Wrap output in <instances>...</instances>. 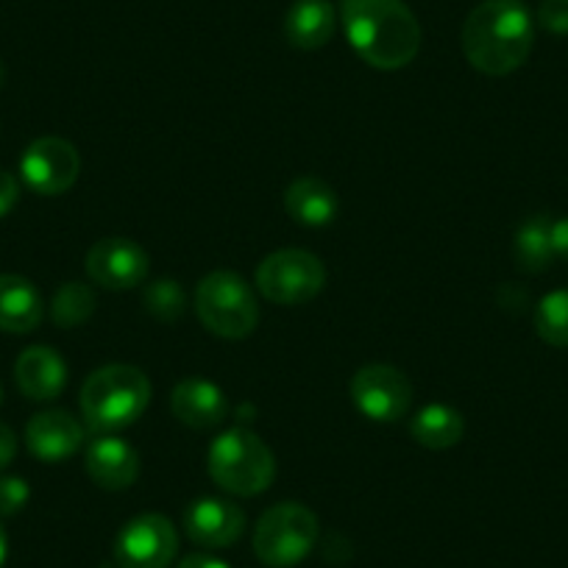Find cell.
<instances>
[{"instance_id": "obj_1", "label": "cell", "mask_w": 568, "mask_h": 568, "mask_svg": "<svg viewBox=\"0 0 568 568\" xmlns=\"http://www.w3.org/2000/svg\"><path fill=\"white\" fill-rule=\"evenodd\" d=\"M343 29L365 64L402 70L418 57L420 26L404 0H343Z\"/></svg>"}, {"instance_id": "obj_2", "label": "cell", "mask_w": 568, "mask_h": 568, "mask_svg": "<svg viewBox=\"0 0 568 568\" xmlns=\"http://www.w3.org/2000/svg\"><path fill=\"white\" fill-rule=\"evenodd\" d=\"M532 42V14L521 0H483L463 23V53L485 75L521 68Z\"/></svg>"}, {"instance_id": "obj_3", "label": "cell", "mask_w": 568, "mask_h": 568, "mask_svg": "<svg viewBox=\"0 0 568 568\" xmlns=\"http://www.w3.org/2000/svg\"><path fill=\"white\" fill-rule=\"evenodd\" d=\"M81 413L95 433L131 426L151 404V382L134 365H103L81 387Z\"/></svg>"}, {"instance_id": "obj_4", "label": "cell", "mask_w": 568, "mask_h": 568, "mask_svg": "<svg viewBox=\"0 0 568 568\" xmlns=\"http://www.w3.org/2000/svg\"><path fill=\"white\" fill-rule=\"evenodd\" d=\"M210 477L217 488L232 496H256L267 490L276 477V460L265 440L251 429H229L210 446Z\"/></svg>"}, {"instance_id": "obj_5", "label": "cell", "mask_w": 568, "mask_h": 568, "mask_svg": "<svg viewBox=\"0 0 568 568\" xmlns=\"http://www.w3.org/2000/svg\"><path fill=\"white\" fill-rule=\"evenodd\" d=\"M195 313L212 335L226 341H243L260 324V304L251 284L232 271H215L201 278Z\"/></svg>"}, {"instance_id": "obj_6", "label": "cell", "mask_w": 568, "mask_h": 568, "mask_svg": "<svg viewBox=\"0 0 568 568\" xmlns=\"http://www.w3.org/2000/svg\"><path fill=\"white\" fill-rule=\"evenodd\" d=\"M318 518L298 501H282L262 513L254 529V551L265 566L293 568L313 551Z\"/></svg>"}, {"instance_id": "obj_7", "label": "cell", "mask_w": 568, "mask_h": 568, "mask_svg": "<svg viewBox=\"0 0 568 568\" xmlns=\"http://www.w3.org/2000/svg\"><path fill=\"white\" fill-rule=\"evenodd\" d=\"M256 291L273 304L296 307L307 304L324 291L326 267L315 254L304 248L273 251L256 267Z\"/></svg>"}, {"instance_id": "obj_8", "label": "cell", "mask_w": 568, "mask_h": 568, "mask_svg": "<svg viewBox=\"0 0 568 568\" xmlns=\"http://www.w3.org/2000/svg\"><path fill=\"white\" fill-rule=\"evenodd\" d=\"M176 551V529L160 513L131 518L114 540V560L120 568H168Z\"/></svg>"}, {"instance_id": "obj_9", "label": "cell", "mask_w": 568, "mask_h": 568, "mask_svg": "<svg viewBox=\"0 0 568 568\" xmlns=\"http://www.w3.org/2000/svg\"><path fill=\"white\" fill-rule=\"evenodd\" d=\"M352 402L365 418L393 424L413 407V385L393 365H365L352 379Z\"/></svg>"}, {"instance_id": "obj_10", "label": "cell", "mask_w": 568, "mask_h": 568, "mask_svg": "<svg viewBox=\"0 0 568 568\" xmlns=\"http://www.w3.org/2000/svg\"><path fill=\"white\" fill-rule=\"evenodd\" d=\"M23 182L40 195H62L79 182L81 156L73 142L62 136H42L26 149L20 160Z\"/></svg>"}, {"instance_id": "obj_11", "label": "cell", "mask_w": 568, "mask_h": 568, "mask_svg": "<svg viewBox=\"0 0 568 568\" xmlns=\"http://www.w3.org/2000/svg\"><path fill=\"white\" fill-rule=\"evenodd\" d=\"M151 260L142 245L129 237L98 240L87 254V273L106 291H129L145 282Z\"/></svg>"}, {"instance_id": "obj_12", "label": "cell", "mask_w": 568, "mask_h": 568, "mask_svg": "<svg viewBox=\"0 0 568 568\" xmlns=\"http://www.w3.org/2000/svg\"><path fill=\"white\" fill-rule=\"evenodd\" d=\"M184 529H187L190 540H195L204 549H226L243 535L245 516L232 501L204 496L187 507Z\"/></svg>"}, {"instance_id": "obj_13", "label": "cell", "mask_w": 568, "mask_h": 568, "mask_svg": "<svg viewBox=\"0 0 568 568\" xmlns=\"http://www.w3.org/2000/svg\"><path fill=\"white\" fill-rule=\"evenodd\" d=\"M26 444L40 460L62 463L84 446V426L64 409L37 413L26 426Z\"/></svg>"}, {"instance_id": "obj_14", "label": "cell", "mask_w": 568, "mask_h": 568, "mask_svg": "<svg viewBox=\"0 0 568 568\" xmlns=\"http://www.w3.org/2000/svg\"><path fill=\"white\" fill-rule=\"evenodd\" d=\"M87 474L103 490H125L140 477V455L131 444L114 435H101L87 446Z\"/></svg>"}, {"instance_id": "obj_15", "label": "cell", "mask_w": 568, "mask_h": 568, "mask_svg": "<svg viewBox=\"0 0 568 568\" xmlns=\"http://www.w3.org/2000/svg\"><path fill=\"white\" fill-rule=\"evenodd\" d=\"M171 409L190 429H212V426L223 424V418L229 415V402L226 393L215 382L190 376L173 387Z\"/></svg>"}, {"instance_id": "obj_16", "label": "cell", "mask_w": 568, "mask_h": 568, "mask_svg": "<svg viewBox=\"0 0 568 568\" xmlns=\"http://www.w3.org/2000/svg\"><path fill=\"white\" fill-rule=\"evenodd\" d=\"M14 379L31 402H53L68 385V365L51 346H31L14 363Z\"/></svg>"}, {"instance_id": "obj_17", "label": "cell", "mask_w": 568, "mask_h": 568, "mask_svg": "<svg viewBox=\"0 0 568 568\" xmlns=\"http://www.w3.org/2000/svg\"><path fill=\"white\" fill-rule=\"evenodd\" d=\"M335 34V9L329 0H296L284 14V37L298 51H318Z\"/></svg>"}, {"instance_id": "obj_18", "label": "cell", "mask_w": 568, "mask_h": 568, "mask_svg": "<svg viewBox=\"0 0 568 568\" xmlns=\"http://www.w3.org/2000/svg\"><path fill=\"white\" fill-rule=\"evenodd\" d=\"M42 296L34 284L23 276H0V329L12 335H26L40 326Z\"/></svg>"}, {"instance_id": "obj_19", "label": "cell", "mask_w": 568, "mask_h": 568, "mask_svg": "<svg viewBox=\"0 0 568 568\" xmlns=\"http://www.w3.org/2000/svg\"><path fill=\"white\" fill-rule=\"evenodd\" d=\"M284 210L302 226H329L337 217V195L321 179L302 176L284 193Z\"/></svg>"}, {"instance_id": "obj_20", "label": "cell", "mask_w": 568, "mask_h": 568, "mask_svg": "<svg viewBox=\"0 0 568 568\" xmlns=\"http://www.w3.org/2000/svg\"><path fill=\"white\" fill-rule=\"evenodd\" d=\"M409 433L424 449H452L466 435V420L449 404H426L409 424Z\"/></svg>"}, {"instance_id": "obj_21", "label": "cell", "mask_w": 568, "mask_h": 568, "mask_svg": "<svg viewBox=\"0 0 568 568\" xmlns=\"http://www.w3.org/2000/svg\"><path fill=\"white\" fill-rule=\"evenodd\" d=\"M551 223L546 215H532L516 232V265L524 273H544L555 260Z\"/></svg>"}, {"instance_id": "obj_22", "label": "cell", "mask_w": 568, "mask_h": 568, "mask_svg": "<svg viewBox=\"0 0 568 568\" xmlns=\"http://www.w3.org/2000/svg\"><path fill=\"white\" fill-rule=\"evenodd\" d=\"M95 293L81 282H68L62 284L53 296L51 315L53 324L62 326V329H73V326L84 324L92 313H95Z\"/></svg>"}, {"instance_id": "obj_23", "label": "cell", "mask_w": 568, "mask_h": 568, "mask_svg": "<svg viewBox=\"0 0 568 568\" xmlns=\"http://www.w3.org/2000/svg\"><path fill=\"white\" fill-rule=\"evenodd\" d=\"M535 332L549 346L568 348V291H555L540 298L535 307Z\"/></svg>"}, {"instance_id": "obj_24", "label": "cell", "mask_w": 568, "mask_h": 568, "mask_svg": "<svg viewBox=\"0 0 568 568\" xmlns=\"http://www.w3.org/2000/svg\"><path fill=\"white\" fill-rule=\"evenodd\" d=\"M142 302H145V310L154 318L165 321V324L179 321L184 315V310H187V296H184L182 284L173 282V278H160V282L149 284Z\"/></svg>"}, {"instance_id": "obj_25", "label": "cell", "mask_w": 568, "mask_h": 568, "mask_svg": "<svg viewBox=\"0 0 568 568\" xmlns=\"http://www.w3.org/2000/svg\"><path fill=\"white\" fill-rule=\"evenodd\" d=\"M31 490L26 479L20 477H0V518L18 516L29 501Z\"/></svg>"}, {"instance_id": "obj_26", "label": "cell", "mask_w": 568, "mask_h": 568, "mask_svg": "<svg viewBox=\"0 0 568 568\" xmlns=\"http://www.w3.org/2000/svg\"><path fill=\"white\" fill-rule=\"evenodd\" d=\"M538 20L551 34H568V0H544Z\"/></svg>"}, {"instance_id": "obj_27", "label": "cell", "mask_w": 568, "mask_h": 568, "mask_svg": "<svg viewBox=\"0 0 568 568\" xmlns=\"http://www.w3.org/2000/svg\"><path fill=\"white\" fill-rule=\"evenodd\" d=\"M20 199L18 179L9 171H0V217H7Z\"/></svg>"}, {"instance_id": "obj_28", "label": "cell", "mask_w": 568, "mask_h": 568, "mask_svg": "<svg viewBox=\"0 0 568 568\" xmlns=\"http://www.w3.org/2000/svg\"><path fill=\"white\" fill-rule=\"evenodd\" d=\"M14 455H18V438L7 424H0V471L14 460Z\"/></svg>"}, {"instance_id": "obj_29", "label": "cell", "mask_w": 568, "mask_h": 568, "mask_svg": "<svg viewBox=\"0 0 568 568\" xmlns=\"http://www.w3.org/2000/svg\"><path fill=\"white\" fill-rule=\"evenodd\" d=\"M551 243H555V254L568 260V217L551 223Z\"/></svg>"}, {"instance_id": "obj_30", "label": "cell", "mask_w": 568, "mask_h": 568, "mask_svg": "<svg viewBox=\"0 0 568 568\" xmlns=\"http://www.w3.org/2000/svg\"><path fill=\"white\" fill-rule=\"evenodd\" d=\"M176 568H229V566L212 555H190L184 557Z\"/></svg>"}, {"instance_id": "obj_31", "label": "cell", "mask_w": 568, "mask_h": 568, "mask_svg": "<svg viewBox=\"0 0 568 568\" xmlns=\"http://www.w3.org/2000/svg\"><path fill=\"white\" fill-rule=\"evenodd\" d=\"M7 555H9V538L7 532H3V527H0V568H3V562H7Z\"/></svg>"}, {"instance_id": "obj_32", "label": "cell", "mask_w": 568, "mask_h": 568, "mask_svg": "<svg viewBox=\"0 0 568 568\" xmlns=\"http://www.w3.org/2000/svg\"><path fill=\"white\" fill-rule=\"evenodd\" d=\"M3 84H7V68L0 62V90H3Z\"/></svg>"}, {"instance_id": "obj_33", "label": "cell", "mask_w": 568, "mask_h": 568, "mask_svg": "<svg viewBox=\"0 0 568 568\" xmlns=\"http://www.w3.org/2000/svg\"><path fill=\"white\" fill-rule=\"evenodd\" d=\"M0 404H3V390H0Z\"/></svg>"}]
</instances>
